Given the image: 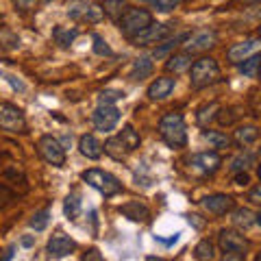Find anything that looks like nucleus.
Segmentation results:
<instances>
[{"instance_id": "obj_1", "label": "nucleus", "mask_w": 261, "mask_h": 261, "mask_svg": "<svg viewBox=\"0 0 261 261\" xmlns=\"http://www.w3.org/2000/svg\"><path fill=\"white\" fill-rule=\"evenodd\" d=\"M159 135L170 148H183L187 144V126L181 113H166L159 120Z\"/></svg>"}, {"instance_id": "obj_2", "label": "nucleus", "mask_w": 261, "mask_h": 261, "mask_svg": "<svg viewBox=\"0 0 261 261\" xmlns=\"http://www.w3.org/2000/svg\"><path fill=\"white\" fill-rule=\"evenodd\" d=\"M190 81H192V87L194 89H202V87H209L220 81V65L216 59L211 57H202V59L194 61L192 68H190Z\"/></svg>"}, {"instance_id": "obj_3", "label": "nucleus", "mask_w": 261, "mask_h": 261, "mask_svg": "<svg viewBox=\"0 0 261 261\" xmlns=\"http://www.w3.org/2000/svg\"><path fill=\"white\" fill-rule=\"evenodd\" d=\"M81 176H83V181L89 187H94L96 192H100L105 198H111V196L122 192V183L118 181V178L111 172H105V170H100V168H89Z\"/></svg>"}, {"instance_id": "obj_4", "label": "nucleus", "mask_w": 261, "mask_h": 261, "mask_svg": "<svg viewBox=\"0 0 261 261\" xmlns=\"http://www.w3.org/2000/svg\"><path fill=\"white\" fill-rule=\"evenodd\" d=\"M150 24H152V13L146 11V9H135V7L126 9L124 15L118 20L122 35H126L128 39L133 35H137V33H142L146 27H150Z\"/></svg>"}, {"instance_id": "obj_5", "label": "nucleus", "mask_w": 261, "mask_h": 261, "mask_svg": "<svg viewBox=\"0 0 261 261\" xmlns=\"http://www.w3.org/2000/svg\"><path fill=\"white\" fill-rule=\"evenodd\" d=\"M218 244H220V250L224 252V259H242L248 248V240L238 231H231V228H222L220 231Z\"/></svg>"}, {"instance_id": "obj_6", "label": "nucleus", "mask_w": 261, "mask_h": 261, "mask_svg": "<svg viewBox=\"0 0 261 261\" xmlns=\"http://www.w3.org/2000/svg\"><path fill=\"white\" fill-rule=\"evenodd\" d=\"M68 15L76 22H89V24H96L105 18V9L102 5H96V3H87V0H72L68 5Z\"/></svg>"}, {"instance_id": "obj_7", "label": "nucleus", "mask_w": 261, "mask_h": 261, "mask_svg": "<svg viewBox=\"0 0 261 261\" xmlns=\"http://www.w3.org/2000/svg\"><path fill=\"white\" fill-rule=\"evenodd\" d=\"M37 152L46 163H50L55 168L65 166V148L59 144V140L53 135H42L37 142Z\"/></svg>"}, {"instance_id": "obj_8", "label": "nucleus", "mask_w": 261, "mask_h": 261, "mask_svg": "<svg viewBox=\"0 0 261 261\" xmlns=\"http://www.w3.org/2000/svg\"><path fill=\"white\" fill-rule=\"evenodd\" d=\"M0 128L9 130V133H24L27 120H24L22 109L9 102H0Z\"/></svg>"}, {"instance_id": "obj_9", "label": "nucleus", "mask_w": 261, "mask_h": 261, "mask_svg": "<svg viewBox=\"0 0 261 261\" xmlns=\"http://www.w3.org/2000/svg\"><path fill=\"white\" fill-rule=\"evenodd\" d=\"M170 33H172V29H170V24H150V27H146L142 33H137V35H133L128 39L133 46H152V44H159L163 42Z\"/></svg>"}, {"instance_id": "obj_10", "label": "nucleus", "mask_w": 261, "mask_h": 261, "mask_svg": "<svg viewBox=\"0 0 261 261\" xmlns=\"http://www.w3.org/2000/svg\"><path fill=\"white\" fill-rule=\"evenodd\" d=\"M92 122L96 130H111L116 128V124L120 122V109L116 105H98L96 111L92 113Z\"/></svg>"}, {"instance_id": "obj_11", "label": "nucleus", "mask_w": 261, "mask_h": 261, "mask_svg": "<svg viewBox=\"0 0 261 261\" xmlns=\"http://www.w3.org/2000/svg\"><path fill=\"white\" fill-rule=\"evenodd\" d=\"M261 50V39H244L240 44H233L231 48L226 50V59L231 63H242L244 59H248V57L257 55Z\"/></svg>"}, {"instance_id": "obj_12", "label": "nucleus", "mask_w": 261, "mask_h": 261, "mask_svg": "<svg viewBox=\"0 0 261 261\" xmlns=\"http://www.w3.org/2000/svg\"><path fill=\"white\" fill-rule=\"evenodd\" d=\"M218 42V35L214 31H198L194 33V35H190L185 39V50L187 53H205L209 50V48H214Z\"/></svg>"}, {"instance_id": "obj_13", "label": "nucleus", "mask_w": 261, "mask_h": 261, "mask_svg": "<svg viewBox=\"0 0 261 261\" xmlns=\"http://www.w3.org/2000/svg\"><path fill=\"white\" fill-rule=\"evenodd\" d=\"M74 250H76V242L72 240L70 235H65V233H55L53 238L48 240V255L50 257L61 259V257L72 255Z\"/></svg>"}, {"instance_id": "obj_14", "label": "nucleus", "mask_w": 261, "mask_h": 261, "mask_svg": "<svg viewBox=\"0 0 261 261\" xmlns=\"http://www.w3.org/2000/svg\"><path fill=\"white\" fill-rule=\"evenodd\" d=\"M200 205H202V209H207L209 214L224 216L235 207V200L226 194H211V196H205V198L200 200Z\"/></svg>"}, {"instance_id": "obj_15", "label": "nucleus", "mask_w": 261, "mask_h": 261, "mask_svg": "<svg viewBox=\"0 0 261 261\" xmlns=\"http://www.w3.org/2000/svg\"><path fill=\"white\" fill-rule=\"evenodd\" d=\"M220 163H222V159L218 152H198L190 159L192 170H196L198 174H214L220 168Z\"/></svg>"}, {"instance_id": "obj_16", "label": "nucleus", "mask_w": 261, "mask_h": 261, "mask_svg": "<svg viewBox=\"0 0 261 261\" xmlns=\"http://www.w3.org/2000/svg\"><path fill=\"white\" fill-rule=\"evenodd\" d=\"M174 85H176V79H170V76L154 79L148 87V98L150 100H166V98L174 92Z\"/></svg>"}, {"instance_id": "obj_17", "label": "nucleus", "mask_w": 261, "mask_h": 261, "mask_svg": "<svg viewBox=\"0 0 261 261\" xmlns=\"http://www.w3.org/2000/svg\"><path fill=\"white\" fill-rule=\"evenodd\" d=\"M118 211L124 218L133 220V222H146V220L150 218V209L140 200H130V202H126V205H122Z\"/></svg>"}, {"instance_id": "obj_18", "label": "nucleus", "mask_w": 261, "mask_h": 261, "mask_svg": "<svg viewBox=\"0 0 261 261\" xmlns=\"http://www.w3.org/2000/svg\"><path fill=\"white\" fill-rule=\"evenodd\" d=\"M79 150H81V154H83V157L96 161V159L102 157V150H105V148H102V144L96 140V135L87 133V135H83V137L79 140Z\"/></svg>"}, {"instance_id": "obj_19", "label": "nucleus", "mask_w": 261, "mask_h": 261, "mask_svg": "<svg viewBox=\"0 0 261 261\" xmlns=\"http://www.w3.org/2000/svg\"><path fill=\"white\" fill-rule=\"evenodd\" d=\"M154 70V63H152V57L148 55H142L140 59H135L133 65H130V72H128V79L130 81H144L152 74Z\"/></svg>"}, {"instance_id": "obj_20", "label": "nucleus", "mask_w": 261, "mask_h": 261, "mask_svg": "<svg viewBox=\"0 0 261 261\" xmlns=\"http://www.w3.org/2000/svg\"><path fill=\"white\" fill-rule=\"evenodd\" d=\"M192 68V53H174L170 59L166 61V70L174 72V74H181V72Z\"/></svg>"}, {"instance_id": "obj_21", "label": "nucleus", "mask_w": 261, "mask_h": 261, "mask_svg": "<svg viewBox=\"0 0 261 261\" xmlns=\"http://www.w3.org/2000/svg\"><path fill=\"white\" fill-rule=\"evenodd\" d=\"M105 152L109 154L111 159H116V161H122V159H126V154H128V148H126V144L122 142V137H109L107 142H105Z\"/></svg>"}, {"instance_id": "obj_22", "label": "nucleus", "mask_w": 261, "mask_h": 261, "mask_svg": "<svg viewBox=\"0 0 261 261\" xmlns=\"http://www.w3.org/2000/svg\"><path fill=\"white\" fill-rule=\"evenodd\" d=\"M202 137H205V142H209L211 148H228L231 146V137H228L226 133H222V130H202Z\"/></svg>"}, {"instance_id": "obj_23", "label": "nucleus", "mask_w": 261, "mask_h": 261, "mask_svg": "<svg viewBox=\"0 0 261 261\" xmlns=\"http://www.w3.org/2000/svg\"><path fill=\"white\" fill-rule=\"evenodd\" d=\"M102 9H105V15H109L113 22H118L128 7H126V0H102Z\"/></svg>"}, {"instance_id": "obj_24", "label": "nucleus", "mask_w": 261, "mask_h": 261, "mask_svg": "<svg viewBox=\"0 0 261 261\" xmlns=\"http://www.w3.org/2000/svg\"><path fill=\"white\" fill-rule=\"evenodd\" d=\"M259 140V128L257 126H240L235 130V142L240 146H250Z\"/></svg>"}, {"instance_id": "obj_25", "label": "nucleus", "mask_w": 261, "mask_h": 261, "mask_svg": "<svg viewBox=\"0 0 261 261\" xmlns=\"http://www.w3.org/2000/svg\"><path fill=\"white\" fill-rule=\"evenodd\" d=\"M63 214H65V218L68 220H79V216H81V198H79V194H70L68 198H65V202H63Z\"/></svg>"}, {"instance_id": "obj_26", "label": "nucleus", "mask_w": 261, "mask_h": 261, "mask_svg": "<svg viewBox=\"0 0 261 261\" xmlns=\"http://www.w3.org/2000/svg\"><path fill=\"white\" fill-rule=\"evenodd\" d=\"M20 37L11 29H0V50H18Z\"/></svg>"}, {"instance_id": "obj_27", "label": "nucleus", "mask_w": 261, "mask_h": 261, "mask_svg": "<svg viewBox=\"0 0 261 261\" xmlns=\"http://www.w3.org/2000/svg\"><path fill=\"white\" fill-rule=\"evenodd\" d=\"M240 65V72L244 76H259V68H261V57L259 55H252V57H248V59H244L242 63H238Z\"/></svg>"}, {"instance_id": "obj_28", "label": "nucleus", "mask_w": 261, "mask_h": 261, "mask_svg": "<svg viewBox=\"0 0 261 261\" xmlns=\"http://www.w3.org/2000/svg\"><path fill=\"white\" fill-rule=\"evenodd\" d=\"M79 35V31L76 29H63V27H57L53 31V37H55V42L59 44V46H70L72 42L76 39Z\"/></svg>"}, {"instance_id": "obj_29", "label": "nucleus", "mask_w": 261, "mask_h": 261, "mask_svg": "<svg viewBox=\"0 0 261 261\" xmlns=\"http://www.w3.org/2000/svg\"><path fill=\"white\" fill-rule=\"evenodd\" d=\"M120 137H122V142L126 144L128 152H133L135 148H140V144H142V140H140V133H137V130H135L133 126H124V128H122Z\"/></svg>"}, {"instance_id": "obj_30", "label": "nucleus", "mask_w": 261, "mask_h": 261, "mask_svg": "<svg viewBox=\"0 0 261 261\" xmlns=\"http://www.w3.org/2000/svg\"><path fill=\"white\" fill-rule=\"evenodd\" d=\"M194 259H198V261L214 259V244H211L209 240L198 242V244H196V248H194Z\"/></svg>"}, {"instance_id": "obj_31", "label": "nucleus", "mask_w": 261, "mask_h": 261, "mask_svg": "<svg viewBox=\"0 0 261 261\" xmlns=\"http://www.w3.org/2000/svg\"><path fill=\"white\" fill-rule=\"evenodd\" d=\"M118 100H124V92H120V89H102L98 94V105H113Z\"/></svg>"}, {"instance_id": "obj_32", "label": "nucleus", "mask_w": 261, "mask_h": 261, "mask_svg": "<svg viewBox=\"0 0 261 261\" xmlns=\"http://www.w3.org/2000/svg\"><path fill=\"white\" fill-rule=\"evenodd\" d=\"M233 222L238 224V226L248 228L250 224H255V216H252L250 209H238V211L233 214Z\"/></svg>"}, {"instance_id": "obj_33", "label": "nucleus", "mask_w": 261, "mask_h": 261, "mask_svg": "<svg viewBox=\"0 0 261 261\" xmlns=\"http://www.w3.org/2000/svg\"><path fill=\"white\" fill-rule=\"evenodd\" d=\"M216 111H220V107H218L216 102L200 107V109H198V124H200V126H207V124H209V120L214 118V113H216Z\"/></svg>"}, {"instance_id": "obj_34", "label": "nucleus", "mask_w": 261, "mask_h": 261, "mask_svg": "<svg viewBox=\"0 0 261 261\" xmlns=\"http://www.w3.org/2000/svg\"><path fill=\"white\" fill-rule=\"evenodd\" d=\"M144 3H148L152 9H157L161 13H168V11H172L174 7H178L181 0H144Z\"/></svg>"}, {"instance_id": "obj_35", "label": "nucleus", "mask_w": 261, "mask_h": 261, "mask_svg": "<svg viewBox=\"0 0 261 261\" xmlns=\"http://www.w3.org/2000/svg\"><path fill=\"white\" fill-rule=\"evenodd\" d=\"M48 220H50V211L48 209L39 211V214H35L31 218V228H35V231H44V228L48 226Z\"/></svg>"}, {"instance_id": "obj_36", "label": "nucleus", "mask_w": 261, "mask_h": 261, "mask_svg": "<svg viewBox=\"0 0 261 261\" xmlns=\"http://www.w3.org/2000/svg\"><path fill=\"white\" fill-rule=\"evenodd\" d=\"M248 163H252V154H250V152L240 154V157H235V159H233L231 170H233V172H244V170L248 168Z\"/></svg>"}, {"instance_id": "obj_37", "label": "nucleus", "mask_w": 261, "mask_h": 261, "mask_svg": "<svg viewBox=\"0 0 261 261\" xmlns=\"http://www.w3.org/2000/svg\"><path fill=\"white\" fill-rule=\"evenodd\" d=\"M94 53L100 55V57H111V55H113L111 48H109V44L105 42L100 35H94Z\"/></svg>"}, {"instance_id": "obj_38", "label": "nucleus", "mask_w": 261, "mask_h": 261, "mask_svg": "<svg viewBox=\"0 0 261 261\" xmlns=\"http://www.w3.org/2000/svg\"><path fill=\"white\" fill-rule=\"evenodd\" d=\"M13 5L18 7L20 11H31L33 7L37 5V0H13Z\"/></svg>"}, {"instance_id": "obj_39", "label": "nucleus", "mask_w": 261, "mask_h": 261, "mask_svg": "<svg viewBox=\"0 0 261 261\" xmlns=\"http://www.w3.org/2000/svg\"><path fill=\"white\" fill-rule=\"evenodd\" d=\"M248 200L252 202V205H261V185L252 187V190L248 192Z\"/></svg>"}, {"instance_id": "obj_40", "label": "nucleus", "mask_w": 261, "mask_h": 261, "mask_svg": "<svg viewBox=\"0 0 261 261\" xmlns=\"http://www.w3.org/2000/svg\"><path fill=\"white\" fill-rule=\"evenodd\" d=\"M11 198H13V194H11L9 190H7L5 185H0V207H3L7 200H11Z\"/></svg>"}, {"instance_id": "obj_41", "label": "nucleus", "mask_w": 261, "mask_h": 261, "mask_svg": "<svg viewBox=\"0 0 261 261\" xmlns=\"http://www.w3.org/2000/svg\"><path fill=\"white\" fill-rule=\"evenodd\" d=\"M83 259H96V261H102V255H98V250H96V248H92V250H87V252H85Z\"/></svg>"}, {"instance_id": "obj_42", "label": "nucleus", "mask_w": 261, "mask_h": 261, "mask_svg": "<svg viewBox=\"0 0 261 261\" xmlns=\"http://www.w3.org/2000/svg\"><path fill=\"white\" fill-rule=\"evenodd\" d=\"M235 183H238V185H248V174L246 172H240L238 176H235Z\"/></svg>"}, {"instance_id": "obj_43", "label": "nucleus", "mask_w": 261, "mask_h": 261, "mask_svg": "<svg viewBox=\"0 0 261 261\" xmlns=\"http://www.w3.org/2000/svg\"><path fill=\"white\" fill-rule=\"evenodd\" d=\"M33 244H35V238H33V235H24L22 238V246H27V248H31Z\"/></svg>"}, {"instance_id": "obj_44", "label": "nucleus", "mask_w": 261, "mask_h": 261, "mask_svg": "<svg viewBox=\"0 0 261 261\" xmlns=\"http://www.w3.org/2000/svg\"><path fill=\"white\" fill-rule=\"evenodd\" d=\"M7 81H9V83L13 85V89H20V92H22V89H24V85L20 83V81L18 79H15V76H7Z\"/></svg>"}, {"instance_id": "obj_45", "label": "nucleus", "mask_w": 261, "mask_h": 261, "mask_svg": "<svg viewBox=\"0 0 261 261\" xmlns=\"http://www.w3.org/2000/svg\"><path fill=\"white\" fill-rule=\"evenodd\" d=\"M13 257V248H9V250H7V255H5V259H11Z\"/></svg>"}, {"instance_id": "obj_46", "label": "nucleus", "mask_w": 261, "mask_h": 261, "mask_svg": "<svg viewBox=\"0 0 261 261\" xmlns=\"http://www.w3.org/2000/svg\"><path fill=\"white\" fill-rule=\"evenodd\" d=\"M255 224H259V226H261V214H257V216H255Z\"/></svg>"}, {"instance_id": "obj_47", "label": "nucleus", "mask_w": 261, "mask_h": 261, "mask_svg": "<svg viewBox=\"0 0 261 261\" xmlns=\"http://www.w3.org/2000/svg\"><path fill=\"white\" fill-rule=\"evenodd\" d=\"M257 33H259V39H261V24H259V31Z\"/></svg>"}, {"instance_id": "obj_48", "label": "nucleus", "mask_w": 261, "mask_h": 261, "mask_svg": "<svg viewBox=\"0 0 261 261\" xmlns=\"http://www.w3.org/2000/svg\"><path fill=\"white\" fill-rule=\"evenodd\" d=\"M257 174H259V178H261V166H259V170H257Z\"/></svg>"}, {"instance_id": "obj_49", "label": "nucleus", "mask_w": 261, "mask_h": 261, "mask_svg": "<svg viewBox=\"0 0 261 261\" xmlns=\"http://www.w3.org/2000/svg\"><path fill=\"white\" fill-rule=\"evenodd\" d=\"M257 261H261V252H259V255H257Z\"/></svg>"}, {"instance_id": "obj_50", "label": "nucleus", "mask_w": 261, "mask_h": 261, "mask_svg": "<svg viewBox=\"0 0 261 261\" xmlns=\"http://www.w3.org/2000/svg\"><path fill=\"white\" fill-rule=\"evenodd\" d=\"M259 79H261V68H259Z\"/></svg>"}]
</instances>
